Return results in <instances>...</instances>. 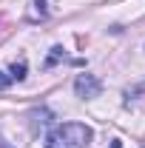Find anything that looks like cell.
<instances>
[{
    "instance_id": "3",
    "label": "cell",
    "mask_w": 145,
    "mask_h": 148,
    "mask_svg": "<svg viewBox=\"0 0 145 148\" xmlns=\"http://www.w3.org/2000/svg\"><path fill=\"white\" fill-rule=\"evenodd\" d=\"M12 80H23L26 77V60H20V63H12V74H9Z\"/></svg>"
},
{
    "instance_id": "6",
    "label": "cell",
    "mask_w": 145,
    "mask_h": 148,
    "mask_svg": "<svg viewBox=\"0 0 145 148\" xmlns=\"http://www.w3.org/2000/svg\"><path fill=\"white\" fill-rule=\"evenodd\" d=\"M34 6H37V14H40V17L49 14V12H46V0H34Z\"/></svg>"
},
{
    "instance_id": "5",
    "label": "cell",
    "mask_w": 145,
    "mask_h": 148,
    "mask_svg": "<svg viewBox=\"0 0 145 148\" xmlns=\"http://www.w3.org/2000/svg\"><path fill=\"white\" fill-rule=\"evenodd\" d=\"M9 86H12V77L0 71V91H3V88H9Z\"/></svg>"
},
{
    "instance_id": "1",
    "label": "cell",
    "mask_w": 145,
    "mask_h": 148,
    "mask_svg": "<svg viewBox=\"0 0 145 148\" xmlns=\"http://www.w3.org/2000/svg\"><path fill=\"white\" fill-rule=\"evenodd\" d=\"M94 131L85 123H63L54 125L46 137V148H88Z\"/></svg>"
},
{
    "instance_id": "7",
    "label": "cell",
    "mask_w": 145,
    "mask_h": 148,
    "mask_svg": "<svg viewBox=\"0 0 145 148\" xmlns=\"http://www.w3.org/2000/svg\"><path fill=\"white\" fill-rule=\"evenodd\" d=\"M111 148H120V140H114V143H111Z\"/></svg>"
},
{
    "instance_id": "4",
    "label": "cell",
    "mask_w": 145,
    "mask_h": 148,
    "mask_svg": "<svg viewBox=\"0 0 145 148\" xmlns=\"http://www.w3.org/2000/svg\"><path fill=\"white\" fill-rule=\"evenodd\" d=\"M60 57H63V49H60V46H54V49H51V54H49V60H46V66H54Z\"/></svg>"
},
{
    "instance_id": "8",
    "label": "cell",
    "mask_w": 145,
    "mask_h": 148,
    "mask_svg": "<svg viewBox=\"0 0 145 148\" xmlns=\"http://www.w3.org/2000/svg\"><path fill=\"white\" fill-rule=\"evenodd\" d=\"M140 91H145V83H142V86H140Z\"/></svg>"
},
{
    "instance_id": "2",
    "label": "cell",
    "mask_w": 145,
    "mask_h": 148,
    "mask_svg": "<svg viewBox=\"0 0 145 148\" xmlns=\"http://www.w3.org/2000/svg\"><path fill=\"white\" fill-rule=\"evenodd\" d=\"M74 91H77V97H83V100H94V97H100V91H103V83L94 74H80L74 80Z\"/></svg>"
}]
</instances>
